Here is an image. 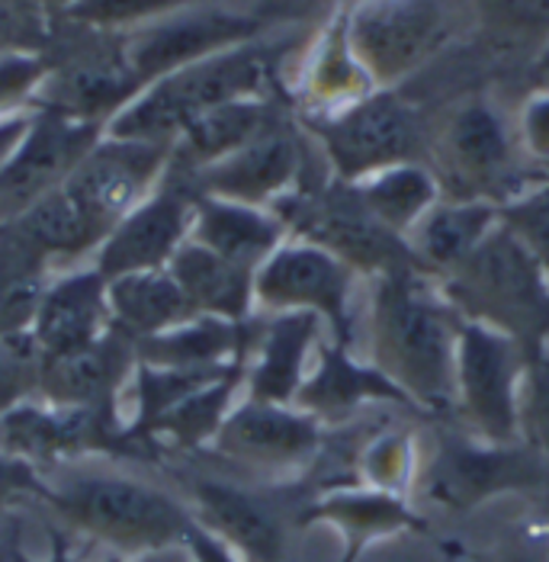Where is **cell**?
<instances>
[{
    "label": "cell",
    "instance_id": "20",
    "mask_svg": "<svg viewBox=\"0 0 549 562\" xmlns=\"http://www.w3.org/2000/svg\"><path fill=\"white\" fill-rule=\"evenodd\" d=\"M190 512L200 527L245 562H280L287 553V520L267 495L254 488L222 479H197L190 485Z\"/></svg>",
    "mask_w": 549,
    "mask_h": 562
},
{
    "label": "cell",
    "instance_id": "37",
    "mask_svg": "<svg viewBox=\"0 0 549 562\" xmlns=\"http://www.w3.org/2000/svg\"><path fill=\"white\" fill-rule=\"evenodd\" d=\"M418 476L415 440L405 431H382L363 443L357 457V482L373 485L382 492L405 495Z\"/></svg>",
    "mask_w": 549,
    "mask_h": 562
},
{
    "label": "cell",
    "instance_id": "28",
    "mask_svg": "<svg viewBox=\"0 0 549 562\" xmlns=\"http://www.w3.org/2000/svg\"><path fill=\"white\" fill-rule=\"evenodd\" d=\"M498 228V203L485 200H440L408 232V248L427 277L444 280Z\"/></svg>",
    "mask_w": 549,
    "mask_h": 562
},
{
    "label": "cell",
    "instance_id": "30",
    "mask_svg": "<svg viewBox=\"0 0 549 562\" xmlns=\"http://www.w3.org/2000/svg\"><path fill=\"white\" fill-rule=\"evenodd\" d=\"M168 273L183 290V296L200 315L225 318V322H251L254 270L219 258L200 241H183V248L168 263Z\"/></svg>",
    "mask_w": 549,
    "mask_h": 562
},
{
    "label": "cell",
    "instance_id": "52",
    "mask_svg": "<svg viewBox=\"0 0 549 562\" xmlns=\"http://www.w3.org/2000/svg\"><path fill=\"white\" fill-rule=\"evenodd\" d=\"M527 78H530V87H534V90H549V40L544 43V48H537Z\"/></svg>",
    "mask_w": 549,
    "mask_h": 562
},
{
    "label": "cell",
    "instance_id": "53",
    "mask_svg": "<svg viewBox=\"0 0 549 562\" xmlns=\"http://www.w3.org/2000/svg\"><path fill=\"white\" fill-rule=\"evenodd\" d=\"M20 553H23L20 530H16V524H7V530L0 533V562H20Z\"/></svg>",
    "mask_w": 549,
    "mask_h": 562
},
{
    "label": "cell",
    "instance_id": "16",
    "mask_svg": "<svg viewBox=\"0 0 549 562\" xmlns=\"http://www.w3.org/2000/svg\"><path fill=\"white\" fill-rule=\"evenodd\" d=\"M325 425L296 405L242 398L212 440V453L254 473H299L322 453Z\"/></svg>",
    "mask_w": 549,
    "mask_h": 562
},
{
    "label": "cell",
    "instance_id": "6",
    "mask_svg": "<svg viewBox=\"0 0 549 562\" xmlns=\"http://www.w3.org/2000/svg\"><path fill=\"white\" fill-rule=\"evenodd\" d=\"M472 20V0H357L344 10L350 48L377 87L415 75Z\"/></svg>",
    "mask_w": 549,
    "mask_h": 562
},
{
    "label": "cell",
    "instance_id": "39",
    "mask_svg": "<svg viewBox=\"0 0 549 562\" xmlns=\"http://www.w3.org/2000/svg\"><path fill=\"white\" fill-rule=\"evenodd\" d=\"M498 222L549 277V180L530 183L498 206Z\"/></svg>",
    "mask_w": 549,
    "mask_h": 562
},
{
    "label": "cell",
    "instance_id": "45",
    "mask_svg": "<svg viewBox=\"0 0 549 562\" xmlns=\"http://www.w3.org/2000/svg\"><path fill=\"white\" fill-rule=\"evenodd\" d=\"M52 36V20L33 16L10 0H0V55L16 52H45Z\"/></svg>",
    "mask_w": 549,
    "mask_h": 562
},
{
    "label": "cell",
    "instance_id": "47",
    "mask_svg": "<svg viewBox=\"0 0 549 562\" xmlns=\"http://www.w3.org/2000/svg\"><path fill=\"white\" fill-rule=\"evenodd\" d=\"M489 562H549V533L520 530L517 537L505 540Z\"/></svg>",
    "mask_w": 549,
    "mask_h": 562
},
{
    "label": "cell",
    "instance_id": "14",
    "mask_svg": "<svg viewBox=\"0 0 549 562\" xmlns=\"http://www.w3.org/2000/svg\"><path fill=\"white\" fill-rule=\"evenodd\" d=\"M260 36H267V20L260 13L215 0H193L123 33V48L135 78L148 87L170 71H180L225 48L254 43Z\"/></svg>",
    "mask_w": 549,
    "mask_h": 562
},
{
    "label": "cell",
    "instance_id": "40",
    "mask_svg": "<svg viewBox=\"0 0 549 562\" xmlns=\"http://www.w3.org/2000/svg\"><path fill=\"white\" fill-rule=\"evenodd\" d=\"M475 20L505 43H544L549 40V0H472Z\"/></svg>",
    "mask_w": 549,
    "mask_h": 562
},
{
    "label": "cell",
    "instance_id": "21",
    "mask_svg": "<svg viewBox=\"0 0 549 562\" xmlns=\"http://www.w3.org/2000/svg\"><path fill=\"white\" fill-rule=\"evenodd\" d=\"M135 367V341L120 328H113L93 345L45 360L40 398L52 405L93 408L123 418L120 398L123 392L132 390Z\"/></svg>",
    "mask_w": 549,
    "mask_h": 562
},
{
    "label": "cell",
    "instance_id": "46",
    "mask_svg": "<svg viewBox=\"0 0 549 562\" xmlns=\"http://www.w3.org/2000/svg\"><path fill=\"white\" fill-rule=\"evenodd\" d=\"M517 138L527 161L549 165V90H534L530 100L520 106Z\"/></svg>",
    "mask_w": 549,
    "mask_h": 562
},
{
    "label": "cell",
    "instance_id": "9",
    "mask_svg": "<svg viewBox=\"0 0 549 562\" xmlns=\"http://www.w3.org/2000/svg\"><path fill=\"white\" fill-rule=\"evenodd\" d=\"M418 476L427 502L447 512H472L502 495L540 492L549 482V460L524 440L489 443L472 434H447Z\"/></svg>",
    "mask_w": 549,
    "mask_h": 562
},
{
    "label": "cell",
    "instance_id": "2",
    "mask_svg": "<svg viewBox=\"0 0 549 562\" xmlns=\"http://www.w3.org/2000/svg\"><path fill=\"white\" fill-rule=\"evenodd\" d=\"M290 48L293 40L260 36L254 43L225 48L180 71H170L145 87L123 113H116L107 126V135L173 145L177 135L197 116L215 106L270 97L277 68Z\"/></svg>",
    "mask_w": 549,
    "mask_h": 562
},
{
    "label": "cell",
    "instance_id": "29",
    "mask_svg": "<svg viewBox=\"0 0 549 562\" xmlns=\"http://www.w3.org/2000/svg\"><path fill=\"white\" fill-rule=\"evenodd\" d=\"M251 322H225L212 315H197L161 335L135 341L138 363L177 367V370H219L242 363L251 347Z\"/></svg>",
    "mask_w": 549,
    "mask_h": 562
},
{
    "label": "cell",
    "instance_id": "15",
    "mask_svg": "<svg viewBox=\"0 0 549 562\" xmlns=\"http://www.w3.org/2000/svg\"><path fill=\"white\" fill-rule=\"evenodd\" d=\"M103 126L71 120L55 110H36L33 126L0 171V225H10L48 193L68 183L75 168L103 138Z\"/></svg>",
    "mask_w": 549,
    "mask_h": 562
},
{
    "label": "cell",
    "instance_id": "42",
    "mask_svg": "<svg viewBox=\"0 0 549 562\" xmlns=\"http://www.w3.org/2000/svg\"><path fill=\"white\" fill-rule=\"evenodd\" d=\"M520 440L549 460V347L527 353V363H524Z\"/></svg>",
    "mask_w": 549,
    "mask_h": 562
},
{
    "label": "cell",
    "instance_id": "41",
    "mask_svg": "<svg viewBox=\"0 0 549 562\" xmlns=\"http://www.w3.org/2000/svg\"><path fill=\"white\" fill-rule=\"evenodd\" d=\"M193 0H78L68 13L55 20H71L81 26L107 30V33H128L135 26H145L165 13H173Z\"/></svg>",
    "mask_w": 549,
    "mask_h": 562
},
{
    "label": "cell",
    "instance_id": "7",
    "mask_svg": "<svg viewBox=\"0 0 549 562\" xmlns=\"http://www.w3.org/2000/svg\"><path fill=\"white\" fill-rule=\"evenodd\" d=\"M434 177L447 200L507 203L530 183L524 180L520 138L507 126L502 110L485 97H466L444 116L440 130L427 135Z\"/></svg>",
    "mask_w": 549,
    "mask_h": 562
},
{
    "label": "cell",
    "instance_id": "12",
    "mask_svg": "<svg viewBox=\"0 0 549 562\" xmlns=\"http://www.w3.org/2000/svg\"><path fill=\"white\" fill-rule=\"evenodd\" d=\"M357 270L335 258L332 251L287 238L254 273V305L267 315L302 312L315 315L328 325V338L340 347L354 350V312L350 296L357 283Z\"/></svg>",
    "mask_w": 549,
    "mask_h": 562
},
{
    "label": "cell",
    "instance_id": "10",
    "mask_svg": "<svg viewBox=\"0 0 549 562\" xmlns=\"http://www.w3.org/2000/svg\"><path fill=\"white\" fill-rule=\"evenodd\" d=\"M309 126L332 173L344 183H357L392 165L422 161L427 151L422 116L389 87L373 90L332 116L309 120Z\"/></svg>",
    "mask_w": 549,
    "mask_h": 562
},
{
    "label": "cell",
    "instance_id": "11",
    "mask_svg": "<svg viewBox=\"0 0 549 562\" xmlns=\"http://www.w3.org/2000/svg\"><path fill=\"white\" fill-rule=\"evenodd\" d=\"M527 353L502 331L466 322L457 341L453 412L466 434L489 443L520 440V380Z\"/></svg>",
    "mask_w": 549,
    "mask_h": 562
},
{
    "label": "cell",
    "instance_id": "54",
    "mask_svg": "<svg viewBox=\"0 0 549 562\" xmlns=\"http://www.w3.org/2000/svg\"><path fill=\"white\" fill-rule=\"evenodd\" d=\"M75 3H78V0H45V13H48V20H55V16H61V13H68Z\"/></svg>",
    "mask_w": 549,
    "mask_h": 562
},
{
    "label": "cell",
    "instance_id": "34",
    "mask_svg": "<svg viewBox=\"0 0 549 562\" xmlns=\"http://www.w3.org/2000/svg\"><path fill=\"white\" fill-rule=\"evenodd\" d=\"M110 308L113 325L132 341L161 335L200 315L168 270L128 273L110 280Z\"/></svg>",
    "mask_w": 549,
    "mask_h": 562
},
{
    "label": "cell",
    "instance_id": "50",
    "mask_svg": "<svg viewBox=\"0 0 549 562\" xmlns=\"http://www.w3.org/2000/svg\"><path fill=\"white\" fill-rule=\"evenodd\" d=\"M100 562H197L187 543L161 547V550H145V553H107Z\"/></svg>",
    "mask_w": 549,
    "mask_h": 562
},
{
    "label": "cell",
    "instance_id": "8",
    "mask_svg": "<svg viewBox=\"0 0 549 562\" xmlns=\"http://www.w3.org/2000/svg\"><path fill=\"white\" fill-rule=\"evenodd\" d=\"M270 210L283 218L293 238L332 251L370 280L395 270H422L408 241L370 216L354 183H344L338 177L325 187L299 183L293 193H287Z\"/></svg>",
    "mask_w": 549,
    "mask_h": 562
},
{
    "label": "cell",
    "instance_id": "17",
    "mask_svg": "<svg viewBox=\"0 0 549 562\" xmlns=\"http://www.w3.org/2000/svg\"><path fill=\"white\" fill-rule=\"evenodd\" d=\"M193 210H197V190L180 173L168 171L161 187L148 200H142L132 213L116 222V228L100 245L93 267L107 280L168 270L183 241H190Z\"/></svg>",
    "mask_w": 549,
    "mask_h": 562
},
{
    "label": "cell",
    "instance_id": "3",
    "mask_svg": "<svg viewBox=\"0 0 549 562\" xmlns=\"http://www.w3.org/2000/svg\"><path fill=\"white\" fill-rule=\"evenodd\" d=\"M43 505L68 530L110 553H145L177 547L197 524L187 502L165 488L116 473H78L48 482Z\"/></svg>",
    "mask_w": 549,
    "mask_h": 562
},
{
    "label": "cell",
    "instance_id": "38",
    "mask_svg": "<svg viewBox=\"0 0 549 562\" xmlns=\"http://www.w3.org/2000/svg\"><path fill=\"white\" fill-rule=\"evenodd\" d=\"M43 363L45 357L33 331L0 335V418L16 405L40 398Z\"/></svg>",
    "mask_w": 549,
    "mask_h": 562
},
{
    "label": "cell",
    "instance_id": "23",
    "mask_svg": "<svg viewBox=\"0 0 549 562\" xmlns=\"http://www.w3.org/2000/svg\"><path fill=\"white\" fill-rule=\"evenodd\" d=\"M113 328L110 280L93 263H85L52 277L33 322V338L45 360H52L100 341Z\"/></svg>",
    "mask_w": 549,
    "mask_h": 562
},
{
    "label": "cell",
    "instance_id": "33",
    "mask_svg": "<svg viewBox=\"0 0 549 562\" xmlns=\"http://www.w3.org/2000/svg\"><path fill=\"white\" fill-rule=\"evenodd\" d=\"M238 392H245V363L232 367L228 373H222L219 380L206 383L203 390H197L193 395H187L183 402H177L168 415H161L145 440L155 450H210L212 440L219 428L225 425L228 412L238 405Z\"/></svg>",
    "mask_w": 549,
    "mask_h": 562
},
{
    "label": "cell",
    "instance_id": "51",
    "mask_svg": "<svg viewBox=\"0 0 549 562\" xmlns=\"http://www.w3.org/2000/svg\"><path fill=\"white\" fill-rule=\"evenodd\" d=\"M20 562H81V560L71 553L68 537H65V533H58V530H52V550H48V557H45V560H33V557L20 553Z\"/></svg>",
    "mask_w": 549,
    "mask_h": 562
},
{
    "label": "cell",
    "instance_id": "26",
    "mask_svg": "<svg viewBox=\"0 0 549 562\" xmlns=\"http://www.w3.org/2000/svg\"><path fill=\"white\" fill-rule=\"evenodd\" d=\"M190 238L215 251L219 258L257 273V267L290 238V228L273 210L197 193Z\"/></svg>",
    "mask_w": 549,
    "mask_h": 562
},
{
    "label": "cell",
    "instance_id": "22",
    "mask_svg": "<svg viewBox=\"0 0 549 562\" xmlns=\"http://www.w3.org/2000/svg\"><path fill=\"white\" fill-rule=\"evenodd\" d=\"M322 318L283 312L254 322L251 347L245 357V398L293 405L318 350Z\"/></svg>",
    "mask_w": 549,
    "mask_h": 562
},
{
    "label": "cell",
    "instance_id": "27",
    "mask_svg": "<svg viewBox=\"0 0 549 562\" xmlns=\"http://www.w3.org/2000/svg\"><path fill=\"white\" fill-rule=\"evenodd\" d=\"M280 120L283 116L277 110L273 97H254V100H235V103L215 106L210 113L197 116L177 135L173 155H170V171H203L215 161L235 155L238 148L251 145L257 135H264Z\"/></svg>",
    "mask_w": 549,
    "mask_h": 562
},
{
    "label": "cell",
    "instance_id": "19",
    "mask_svg": "<svg viewBox=\"0 0 549 562\" xmlns=\"http://www.w3.org/2000/svg\"><path fill=\"white\" fill-rule=\"evenodd\" d=\"M302 171H305V145L296 130L287 120H280L277 126L257 135L251 145L238 148L235 155L215 161L203 171L180 173V177L197 193L270 210L302 183Z\"/></svg>",
    "mask_w": 549,
    "mask_h": 562
},
{
    "label": "cell",
    "instance_id": "49",
    "mask_svg": "<svg viewBox=\"0 0 549 562\" xmlns=\"http://www.w3.org/2000/svg\"><path fill=\"white\" fill-rule=\"evenodd\" d=\"M33 116H36V110H23V113H13V116H0V171L7 168V161L20 148L23 135L33 126Z\"/></svg>",
    "mask_w": 549,
    "mask_h": 562
},
{
    "label": "cell",
    "instance_id": "1",
    "mask_svg": "<svg viewBox=\"0 0 549 562\" xmlns=\"http://www.w3.org/2000/svg\"><path fill=\"white\" fill-rule=\"evenodd\" d=\"M460 325L463 318L434 277L422 270L373 277L367 360L405 392L415 408L453 412Z\"/></svg>",
    "mask_w": 549,
    "mask_h": 562
},
{
    "label": "cell",
    "instance_id": "43",
    "mask_svg": "<svg viewBox=\"0 0 549 562\" xmlns=\"http://www.w3.org/2000/svg\"><path fill=\"white\" fill-rule=\"evenodd\" d=\"M48 75L45 52H16L0 55V116L36 110L33 100Z\"/></svg>",
    "mask_w": 549,
    "mask_h": 562
},
{
    "label": "cell",
    "instance_id": "31",
    "mask_svg": "<svg viewBox=\"0 0 549 562\" xmlns=\"http://www.w3.org/2000/svg\"><path fill=\"white\" fill-rule=\"evenodd\" d=\"M33 248H40L52 267L58 263H78L97 258L100 245L107 241L110 228L97 216H90L85 206L68 193V187H58L40 200L33 210H26L16 222H10Z\"/></svg>",
    "mask_w": 549,
    "mask_h": 562
},
{
    "label": "cell",
    "instance_id": "32",
    "mask_svg": "<svg viewBox=\"0 0 549 562\" xmlns=\"http://www.w3.org/2000/svg\"><path fill=\"white\" fill-rule=\"evenodd\" d=\"M373 90H380V87L357 61L350 40H347L344 13H340L338 20L322 33V40L302 71V100L309 106V120L332 116L344 106L370 97Z\"/></svg>",
    "mask_w": 549,
    "mask_h": 562
},
{
    "label": "cell",
    "instance_id": "13",
    "mask_svg": "<svg viewBox=\"0 0 549 562\" xmlns=\"http://www.w3.org/2000/svg\"><path fill=\"white\" fill-rule=\"evenodd\" d=\"M0 443L33 463L36 470L75 463L85 457H120V460H155L148 447H142L128 422L120 415L52 405L45 398H33L16 405L0 418Z\"/></svg>",
    "mask_w": 549,
    "mask_h": 562
},
{
    "label": "cell",
    "instance_id": "24",
    "mask_svg": "<svg viewBox=\"0 0 549 562\" xmlns=\"http://www.w3.org/2000/svg\"><path fill=\"white\" fill-rule=\"evenodd\" d=\"M395 402L405 408H415L412 398L399 390L385 373H380L370 360L357 357L350 347L335 345L332 338L322 341L315 350L312 370L296 395V408L318 418L322 425L340 422L354 415L363 405Z\"/></svg>",
    "mask_w": 549,
    "mask_h": 562
},
{
    "label": "cell",
    "instance_id": "18",
    "mask_svg": "<svg viewBox=\"0 0 549 562\" xmlns=\"http://www.w3.org/2000/svg\"><path fill=\"white\" fill-rule=\"evenodd\" d=\"M170 155L173 145L116 138L103 132L65 187L90 216L113 232L120 218L161 187L170 171Z\"/></svg>",
    "mask_w": 549,
    "mask_h": 562
},
{
    "label": "cell",
    "instance_id": "35",
    "mask_svg": "<svg viewBox=\"0 0 549 562\" xmlns=\"http://www.w3.org/2000/svg\"><path fill=\"white\" fill-rule=\"evenodd\" d=\"M354 190H357L360 203L370 210V216L402 238H408V232L444 200L440 180L424 161H405V165L382 168V171L357 180Z\"/></svg>",
    "mask_w": 549,
    "mask_h": 562
},
{
    "label": "cell",
    "instance_id": "44",
    "mask_svg": "<svg viewBox=\"0 0 549 562\" xmlns=\"http://www.w3.org/2000/svg\"><path fill=\"white\" fill-rule=\"evenodd\" d=\"M45 492L48 479L43 476V470H36L0 443V515L23 502H43Z\"/></svg>",
    "mask_w": 549,
    "mask_h": 562
},
{
    "label": "cell",
    "instance_id": "5",
    "mask_svg": "<svg viewBox=\"0 0 549 562\" xmlns=\"http://www.w3.org/2000/svg\"><path fill=\"white\" fill-rule=\"evenodd\" d=\"M45 61L48 75L33 106L97 123L103 130L145 90L128 65L123 33L52 20Z\"/></svg>",
    "mask_w": 549,
    "mask_h": 562
},
{
    "label": "cell",
    "instance_id": "48",
    "mask_svg": "<svg viewBox=\"0 0 549 562\" xmlns=\"http://www.w3.org/2000/svg\"><path fill=\"white\" fill-rule=\"evenodd\" d=\"M183 543L190 547V553H193V560L197 562H245L232 547H225L219 537H212L210 530L200 527V524L190 527V533H187Z\"/></svg>",
    "mask_w": 549,
    "mask_h": 562
},
{
    "label": "cell",
    "instance_id": "55",
    "mask_svg": "<svg viewBox=\"0 0 549 562\" xmlns=\"http://www.w3.org/2000/svg\"><path fill=\"white\" fill-rule=\"evenodd\" d=\"M13 7H20V10H26V13H33V16H45L48 20V13H45V0H10Z\"/></svg>",
    "mask_w": 549,
    "mask_h": 562
},
{
    "label": "cell",
    "instance_id": "36",
    "mask_svg": "<svg viewBox=\"0 0 549 562\" xmlns=\"http://www.w3.org/2000/svg\"><path fill=\"white\" fill-rule=\"evenodd\" d=\"M58 270L16 228L0 225V335H26Z\"/></svg>",
    "mask_w": 549,
    "mask_h": 562
},
{
    "label": "cell",
    "instance_id": "4",
    "mask_svg": "<svg viewBox=\"0 0 549 562\" xmlns=\"http://www.w3.org/2000/svg\"><path fill=\"white\" fill-rule=\"evenodd\" d=\"M437 286L460 318L514 338L524 353L549 347V277L502 222Z\"/></svg>",
    "mask_w": 549,
    "mask_h": 562
},
{
    "label": "cell",
    "instance_id": "25",
    "mask_svg": "<svg viewBox=\"0 0 549 562\" xmlns=\"http://www.w3.org/2000/svg\"><path fill=\"white\" fill-rule=\"evenodd\" d=\"M302 524H328L344 540L340 562H357L360 553L385 537L424 527L405 495L382 492L363 482L332 485L302 512Z\"/></svg>",
    "mask_w": 549,
    "mask_h": 562
}]
</instances>
